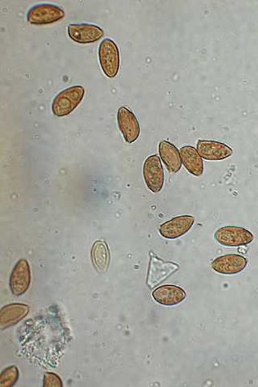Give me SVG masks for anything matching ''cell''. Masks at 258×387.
<instances>
[{
	"label": "cell",
	"instance_id": "obj_4",
	"mask_svg": "<svg viewBox=\"0 0 258 387\" xmlns=\"http://www.w3.org/2000/svg\"><path fill=\"white\" fill-rule=\"evenodd\" d=\"M215 239L220 245L237 247L247 246L253 241L255 236L246 228L228 225L216 230Z\"/></svg>",
	"mask_w": 258,
	"mask_h": 387
},
{
	"label": "cell",
	"instance_id": "obj_5",
	"mask_svg": "<svg viewBox=\"0 0 258 387\" xmlns=\"http://www.w3.org/2000/svg\"><path fill=\"white\" fill-rule=\"evenodd\" d=\"M143 176L147 187L151 192L156 193L163 190L165 175L159 155H150L146 159L143 166Z\"/></svg>",
	"mask_w": 258,
	"mask_h": 387
},
{
	"label": "cell",
	"instance_id": "obj_7",
	"mask_svg": "<svg viewBox=\"0 0 258 387\" xmlns=\"http://www.w3.org/2000/svg\"><path fill=\"white\" fill-rule=\"evenodd\" d=\"M68 35L77 43L91 44L104 38V31L95 25L82 23L69 25Z\"/></svg>",
	"mask_w": 258,
	"mask_h": 387
},
{
	"label": "cell",
	"instance_id": "obj_13",
	"mask_svg": "<svg viewBox=\"0 0 258 387\" xmlns=\"http://www.w3.org/2000/svg\"><path fill=\"white\" fill-rule=\"evenodd\" d=\"M30 308L25 304L12 303L2 308L0 312V329L4 330L16 325L29 314Z\"/></svg>",
	"mask_w": 258,
	"mask_h": 387
},
{
	"label": "cell",
	"instance_id": "obj_15",
	"mask_svg": "<svg viewBox=\"0 0 258 387\" xmlns=\"http://www.w3.org/2000/svg\"><path fill=\"white\" fill-rule=\"evenodd\" d=\"M182 163L193 176L200 177L204 172V164L199 152L191 146H185L180 150Z\"/></svg>",
	"mask_w": 258,
	"mask_h": 387
},
{
	"label": "cell",
	"instance_id": "obj_10",
	"mask_svg": "<svg viewBox=\"0 0 258 387\" xmlns=\"http://www.w3.org/2000/svg\"><path fill=\"white\" fill-rule=\"evenodd\" d=\"M248 260L237 254L224 255L216 258L211 263V268L216 273L224 275H235L242 273L246 268Z\"/></svg>",
	"mask_w": 258,
	"mask_h": 387
},
{
	"label": "cell",
	"instance_id": "obj_17",
	"mask_svg": "<svg viewBox=\"0 0 258 387\" xmlns=\"http://www.w3.org/2000/svg\"><path fill=\"white\" fill-rule=\"evenodd\" d=\"M92 261L95 268L100 272H106L108 269L110 252L108 243L104 241L94 243L91 250Z\"/></svg>",
	"mask_w": 258,
	"mask_h": 387
},
{
	"label": "cell",
	"instance_id": "obj_12",
	"mask_svg": "<svg viewBox=\"0 0 258 387\" xmlns=\"http://www.w3.org/2000/svg\"><path fill=\"white\" fill-rule=\"evenodd\" d=\"M152 296L156 302L167 307L176 306L187 298L184 289L174 285H165L156 288Z\"/></svg>",
	"mask_w": 258,
	"mask_h": 387
},
{
	"label": "cell",
	"instance_id": "obj_19",
	"mask_svg": "<svg viewBox=\"0 0 258 387\" xmlns=\"http://www.w3.org/2000/svg\"><path fill=\"white\" fill-rule=\"evenodd\" d=\"M45 387H62V382L60 377L54 373H46L44 375V385Z\"/></svg>",
	"mask_w": 258,
	"mask_h": 387
},
{
	"label": "cell",
	"instance_id": "obj_3",
	"mask_svg": "<svg viewBox=\"0 0 258 387\" xmlns=\"http://www.w3.org/2000/svg\"><path fill=\"white\" fill-rule=\"evenodd\" d=\"M99 59L101 68L106 76L113 79L119 72L121 58L119 48L114 41L106 38L102 41L99 47Z\"/></svg>",
	"mask_w": 258,
	"mask_h": 387
},
{
	"label": "cell",
	"instance_id": "obj_9",
	"mask_svg": "<svg viewBox=\"0 0 258 387\" xmlns=\"http://www.w3.org/2000/svg\"><path fill=\"white\" fill-rule=\"evenodd\" d=\"M195 223V218L191 215L175 217L159 228L161 236L167 239H176L187 234Z\"/></svg>",
	"mask_w": 258,
	"mask_h": 387
},
{
	"label": "cell",
	"instance_id": "obj_8",
	"mask_svg": "<svg viewBox=\"0 0 258 387\" xmlns=\"http://www.w3.org/2000/svg\"><path fill=\"white\" fill-rule=\"evenodd\" d=\"M31 284L30 263L21 259L16 263L10 278V288L14 296H21L25 294Z\"/></svg>",
	"mask_w": 258,
	"mask_h": 387
},
{
	"label": "cell",
	"instance_id": "obj_14",
	"mask_svg": "<svg viewBox=\"0 0 258 387\" xmlns=\"http://www.w3.org/2000/svg\"><path fill=\"white\" fill-rule=\"evenodd\" d=\"M159 150L160 157L169 172L177 173L181 169L183 164L181 154L177 147L168 141H161Z\"/></svg>",
	"mask_w": 258,
	"mask_h": 387
},
{
	"label": "cell",
	"instance_id": "obj_18",
	"mask_svg": "<svg viewBox=\"0 0 258 387\" xmlns=\"http://www.w3.org/2000/svg\"><path fill=\"white\" fill-rule=\"evenodd\" d=\"M19 379V370L15 366H9L0 375V387H11Z\"/></svg>",
	"mask_w": 258,
	"mask_h": 387
},
{
	"label": "cell",
	"instance_id": "obj_6",
	"mask_svg": "<svg viewBox=\"0 0 258 387\" xmlns=\"http://www.w3.org/2000/svg\"><path fill=\"white\" fill-rule=\"evenodd\" d=\"M117 122L124 140L129 144L135 142L140 136L141 127L135 114L127 107L118 109Z\"/></svg>",
	"mask_w": 258,
	"mask_h": 387
},
{
	"label": "cell",
	"instance_id": "obj_11",
	"mask_svg": "<svg viewBox=\"0 0 258 387\" xmlns=\"http://www.w3.org/2000/svg\"><path fill=\"white\" fill-rule=\"evenodd\" d=\"M196 150L202 159L210 161L224 160L233 154L231 147L218 141L199 140Z\"/></svg>",
	"mask_w": 258,
	"mask_h": 387
},
{
	"label": "cell",
	"instance_id": "obj_2",
	"mask_svg": "<svg viewBox=\"0 0 258 387\" xmlns=\"http://www.w3.org/2000/svg\"><path fill=\"white\" fill-rule=\"evenodd\" d=\"M66 16L64 9L54 3H38L32 6L27 13V21L31 25L54 24Z\"/></svg>",
	"mask_w": 258,
	"mask_h": 387
},
{
	"label": "cell",
	"instance_id": "obj_1",
	"mask_svg": "<svg viewBox=\"0 0 258 387\" xmlns=\"http://www.w3.org/2000/svg\"><path fill=\"white\" fill-rule=\"evenodd\" d=\"M84 95V87L80 85L70 87L62 90L55 96L53 100V113L58 118L67 116L80 104Z\"/></svg>",
	"mask_w": 258,
	"mask_h": 387
},
{
	"label": "cell",
	"instance_id": "obj_16",
	"mask_svg": "<svg viewBox=\"0 0 258 387\" xmlns=\"http://www.w3.org/2000/svg\"><path fill=\"white\" fill-rule=\"evenodd\" d=\"M178 269L176 265L172 263H165L159 258H152L150 261V274L148 276V285L150 287L163 282L167 276L172 274L174 272Z\"/></svg>",
	"mask_w": 258,
	"mask_h": 387
}]
</instances>
